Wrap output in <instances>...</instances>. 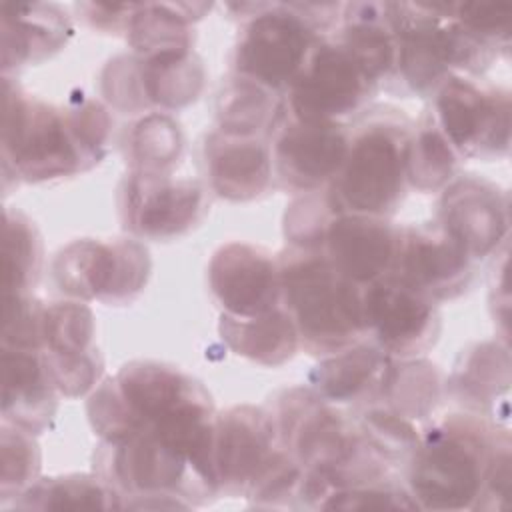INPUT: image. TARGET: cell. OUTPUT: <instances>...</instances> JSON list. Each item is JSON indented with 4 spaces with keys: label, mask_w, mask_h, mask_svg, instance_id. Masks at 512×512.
Instances as JSON below:
<instances>
[{
    "label": "cell",
    "mask_w": 512,
    "mask_h": 512,
    "mask_svg": "<svg viewBox=\"0 0 512 512\" xmlns=\"http://www.w3.org/2000/svg\"><path fill=\"white\" fill-rule=\"evenodd\" d=\"M148 276V254L132 240H78L64 248L54 264L62 292L80 298L118 302L136 294Z\"/></svg>",
    "instance_id": "8"
},
{
    "label": "cell",
    "mask_w": 512,
    "mask_h": 512,
    "mask_svg": "<svg viewBox=\"0 0 512 512\" xmlns=\"http://www.w3.org/2000/svg\"><path fill=\"white\" fill-rule=\"evenodd\" d=\"M44 362L54 388L68 396L84 394L94 386L100 372V364H96V358L90 354V350L76 354L44 352Z\"/></svg>",
    "instance_id": "36"
},
{
    "label": "cell",
    "mask_w": 512,
    "mask_h": 512,
    "mask_svg": "<svg viewBox=\"0 0 512 512\" xmlns=\"http://www.w3.org/2000/svg\"><path fill=\"white\" fill-rule=\"evenodd\" d=\"M498 380L508 382L506 348L498 350L496 344H478L476 350L468 354L464 366L456 370L454 386L464 398L490 402V398L498 394Z\"/></svg>",
    "instance_id": "30"
},
{
    "label": "cell",
    "mask_w": 512,
    "mask_h": 512,
    "mask_svg": "<svg viewBox=\"0 0 512 512\" xmlns=\"http://www.w3.org/2000/svg\"><path fill=\"white\" fill-rule=\"evenodd\" d=\"M450 6H452V18L478 40L490 46L500 40L504 42L508 40L510 16H512V8L508 4L464 2V4H450Z\"/></svg>",
    "instance_id": "35"
},
{
    "label": "cell",
    "mask_w": 512,
    "mask_h": 512,
    "mask_svg": "<svg viewBox=\"0 0 512 512\" xmlns=\"http://www.w3.org/2000/svg\"><path fill=\"white\" fill-rule=\"evenodd\" d=\"M4 168L12 164L14 174L28 182L68 176L82 170L90 160L72 134L66 114L30 98L4 78L2 120Z\"/></svg>",
    "instance_id": "5"
},
{
    "label": "cell",
    "mask_w": 512,
    "mask_h": 512,
    "mask_svg": "<svg viewBox=\"0 0 512 512\" xmlns=\"http://www.w3.org/2000/svg\"><path fill=\"white\" fill-rule=\"evenodd\" d=\"M4 420L28 432L40 430L54 414V384L38 350L2 348Z\"/></svg>",
    "instance_id": "19"
},
{
    "label": "cell",
    "mask_w": 512,
    "mask_h": 512,
    "mask_svg": "<svg viewBox=\"0 0 512 512\" xmlns=\"http://www.w3.org/2000/svg\"><path fill=\"white\" fill-rule=\"evenodd\" d=\"M18 506L50 510H112L124 508L120 494L106 482L86 474H72L34 482Z\"/></svg>",
    "instance_id": "24"
},
{
    "label": "cell",
    "mask_w": 512,
    "mask_h": 512,
    "mask_svg": "<svg viewBox=\"0 0 512 512\" xmlns=\"http://www.w3.org/2000/svg\"><path fill=\"white\" fill-rule=\"evenodd\" d=\"M42 246L34 224L20 212L4 214V294H26L40 272Z\"/></svg>",
    "instance_id": "26"
},
{
    "label": "cell",
    "mask_w": 512,
    "mask_h": 512,
    "mask_svg": "<svg viewBox=\"0 0 512 512\" xmlns=\"http://www.w3.org/2000/svg\"><path fill=\"white\" fill-rule=\"evenodd\" d=\"M320 508L328 510H398V508H418L410 494L380 486V484H358L332 490Z\"/></svg>",
    "instance_id": "34"
},
{
    "label": "cell",
    "mask_w": 512,
    "mask_h": 512,
    "mask_svg": "<svg viewBox=\"0 0 512 512\" xmlns=\"http://www.w3.org/2000/svg\"><path fill=\"white\" fill-rule=\"evenodd\" d=\"M394 276L432 300L460 294L472 278V256L438 224L400 228Z\"/></svg>",
    "instance_id": "13"
},
{
    "label": "cell",
    "mask_w": 512,
    "mask_h": 512,
    "mask_svg": "<svg viewBox=\"0 0 512 512\" xmlns=\"http://www.w3.org/2000/svg\"><path fill=\"white\" fill-rule=\"evenodd\" d=\"M276 424L252 406H234L214 420V470L218 488L250 492L276 460Z\"/></svg>",
    "instance_id": "11"
},
{
    "label": "cell",
    "mask_w": 512,
    "mask_h": 512,
    "mask_svg": "<svg viewBox=\"0 0 512 512\" xmlns=\"http://www.w3.org/2000/svg\"><path fill=\"white\" fill-rule=\"evenodd\" d=\"M410 134L390 122L366 124L348 146L346 160L330 182L334 212L386 216L402 200L408 180Z\"/></svg>",
    "instance_id": "4"
},
{
    "label": "cell",
    "mask_w": 512,
    "mask_h": 512,
    "mask_svg": "<svg viewBox=\"0 0 512 512\" xmlns=\"http://www.w3.org/2000/svg\"><path fill=\"white\" fill-rule=\"evenodd\" d=\"M278 272L282 306L310 352L336 354L366 334L360 286L342 276L322 250L294 246L278 260Z\"/></svg>",
    "instance_id": "1"
},
{
    "label": "cell",
    "mask_w": 512,
    "mask_h": 512,
    "mask_svg": "<svg viewBox=\"0 0 512 512\" xmlns=\"http://www.w3.org/2000/svg\"><path fill=\"white\" fill-rule=\"evenodd\" d=\"M400 228L384 216L336 212L330 216L320 250L348 280L366 286L392 272Z\"/></svg>",
    "instance_id": "14"
},
{
    "label": "cell",
    "mask_w": 512,
    "mask_h": 512,
    "mask_svg": "<svg viewBox=\"0 0 512 512\" xmlns=\"http://www.w3.org/2000/svg\"><path fill=\"white\" fill-rule=\"evenodd\" d=\"M432 118L454 152L480 156L508 150V92L482 90L474 82L450 74L436 88Z\"/></svg>",
    "instance_id": "7"
},
{
    "label": "cell",
    "mask_w": 512,
    "mask_h": 512,
    "mask_svg": "<svg viewBox=\"0 0 512 512\" xmlns=\"http://www.w3.org/2000/svg\"><path fill=\"white\" fill-rule=\"evenodd\" d=\"M2 48L4 68L38 60L62 46L70 32L62 14L50 6H2Z\"/></svg>",
    "instance_id": "22"
},
{
    "label": "cell",
    "mask_w": 512,
    "mask_h": 512,
    "mask_svg": "<svg viewBox=\"0 0 512 512\" xmlns=\"http://www.w3.org/2000/svg\"><path fill=\"white\" fill-rule=\"evenodd\" d=\"M350 138L338 122L294 118L274 140L272 160L284 186L298 192H316L340 172Z\"/></svg>",
    "instance_id": "12"
},
{
    "label": "cell",
    "mask_w": 512,
    "mask_h": 512,
    "mask_svg": "<svg viewBox=\"0 0 512 512\" xmlns=\"http://www.w3.org/2000/svg\"><path fill=\"white\" fill-rule=\"evenodd\" d=\"M40 456L30 432L18 426L2 428V496L20 494L34 484Z\"/></svg>",
    "instance_id": "32"
},
{
    "label": "cell",
    "mask_w": 512,
    "mask_h": 512,
    "mask_svg": "<svg viewBox=\"0 0 512 512\" xmlns=\"http://www.w3.org/2000/svg\"><path fill=\"white\" fill-rule=\"evenodd\" d=\"M370 82L340 44H316L290 86V110L300 120H330L354 112Z\"/></svg>",
    "instance_id": "10"
},
{
    "label": "cell",
    "mask_w": 512,
    "mask_h": 512,
    "mask_svg": "<svg viewBox=\"0 0 512 512\" xmlns=\"http://www.w3.org/2000/svg\"><path fill=\"white\" fill-rule=\"evenodd\" d=\"M314 50V30L294 6H272L256 14L236 44L234 68L266 90L290 88Z\"/></svg>",
    "instance_id": "6"
},
{
    "label": "cell",
    "mask_w": 512,
    "mask_h": 512,
    "mask_svg": "<svg viewBox=\"0 0 512 512\" xmlns=\"http://www.w3.org/2000/svg\"><path fill=\"white\" fill-rule=\"evenodd\" d=\"M366 332L386 356L412 358L426 352L438 336V310L434 300L386 274L362 288Z\"/></svg>",
    "instance_id": "9"
},
{
    "label": "cell",
    "mask_w": 512,
    "mask_h": 512,
    "mask_svg": "<svg viewBox=\"0 0 512 512\" xmlns=\"http://www.w3.org/2000/svg\"><path fill=\"white\" fill-rule=\"evenodd\" d=\"M388 410L412 420L426 416L438 402L440 380L432 364L416 360L394 366L388 362L376 390Z\"/></svg>",
    "instance_id": "25"
},
{
    "label": "cell",
    "mask_w": 512,
    "mask_h": 512,
    "mask_svg": "<svg viewBox=\"0 0 512 512\" xmlns=\"http://www.w3.org/2000/svg\"><path fill=\"white\" fill-rule=\"evenodd\" d=\"M218 118L222 132L258 136L274 120V102L266 88L238 76L220 94Z\"/></svg>",
    "instance_id": "28"
},
{
    "label": "cell",
    "mask_w": 512,
    "mask_h": 512,
    "mask_svg": "<svg viewBox=\"0 0 512 512\" xmlns=\"http://www.w3.org/2000/svg\"><path fill=\"white\" fill-rule=\"evenodd\" d=\"M358 8L362 10L360 14L350 8L354 16H348L340 46L350 54L366 80L374 84L396 66V36L388 12L386 16L376 14L378 4H358Z\"/></svg>",
    "instance_id": "23"
},
{
    "label": "cell",
    "mask_w": 512,
    "mask_h": 512,
    "mask_svg": "<svg viewBox=\"0 0 512 512\" xmlns=\"http://www.w3.org/2000/svg\"><path fill=\"white\" fill-rule=\"evenodd\" d=\"M202 190L190 180L138 172L126 188V226L142 236H172L200 214Z\"/></svg>",
    "instance_id": "17"
},
{
    "label": "cell",
    "mask_w": 512,
    "mask_h": 512,
    "mask_svg": "<svg viewBox=\"0 0 512 512\" xmlns=\"http://www.w3.org/2000/svg\"><path fill=\"white\" fill-rule=\"evenodd\" d=\"M206 164L214 192L228 200L260 196L272 174L270 152L258 136L214 132L206 142Z\"/></svg>",
    "instance_id": "18"
},
{
    "label": "cell",
    "mask_w": 512,
    "mask_h": 512,
    "mask_svg": "<svg viewBox=\"0 0 512 512\" xmlns=\"http://www.w3.org/2000/svg\"><path fill=\"white\" fill-rule=\"evenodd\" d=\"M44 308L26 294H4V332L2 348L38 350L44 348L42 340Z\"/></svg>",
    "instance_id": "33"
},
{
    "label": "cell",
    "mask_w": 512,
    "mask_h": 512,
    "mask_svg": "<svg viewBox=\"0 0 512 512\" xmlns=\"http://www.w3.org/2000/svg\"><path fill=\"white\" fill-rule=\"evenodd\" d=\"M220 336L236 354L266 366L286 362L298 346V330L282 304L250 318L222 314Z\"/></svg>",
    "instance_id": "21"
},
{
    "label": "cell",
    "mask_w": 512,
    "mask_h": 512,
    "mask_svg": "<svg viewBox=\"0 0 512 512\" xmlns=\"http://www.w3.org/2000/svg\"><path fill=\"white\" fill-rule=\"evenodd\" d=\"M390 358L374 344H354L320 362L312 374V390L326 402H354L378 390Z\"/></svg>",
    "instance_id": "20"
},
{
    "label": "cell",
    "mask_w": 512,
    "mask_h": 512,
    "mask_svg": "<svg viewBox=\"0 0 512 512\" xmlns=\"http://www.w3.org/2000/svg\"><path fill=\"white\" fill-rule=\"evenodd\" d=\"M404 80L418 92L438 88L452 68L476 70L492 48L452 18L450 4H386Z\"/></svg>",
    "instance_id": "3"
},
{
    "label": "cell",
    "mask_w": 512,
    "mask_h": 512,
    "mask_svg": "<svg viewBox=\"0 0 512 512\" xmlns=\"http://www.w3.org/2000/svg\"><path fill=\"white\" fill-rule=\"evenodd\" d=\"M94 336L92 314L78 302H54L44 308L42 340L46 352L76 354L88 352Z\"/></svg>",
    "instance_id": "29"
},
{
    "label": "cell",
    "mask_w": 512,
    "mask_h": 512,
    "mask_svg": "<svg viewBox=\"0 0 512 512\" xmlns=\"http://www.w3.org/2000/svg\"><path fill=\"white\" fill-rule=\"evenodd\" d=\"M182 148L178 126L166 116H150L136 126L132 136V152L138 172L158 174L170 166Z\"/></svg>",
    "instance_id": "31"
},
{
    "label": "cell",
    "mask_w": 512,
    "mask_h": 512,
    "mask_svg": "<svg viewBox=\"0 0 512 512\" xmlns=\"http://www.w3.org/2000/svg\"><path fill=\"white\" fill-rule=\"evenodd\" d=\"M500 440L484 420L452 414L420 436L408 468L418 508H476Z\"/></svg>",
    "instance_id": "2"
},
{
    "label": "cell",
    "mask_w": 512,
    "mask_h": 512,
    "mask_svg": "<svg viewBox=\"0 0 512 512\" xmlns=\"http://www.w3.org/2000/svg\"><path fill=\"white\" fill-rule=\"evenodd\" d=\"M454 168L456 152L434 124V118H426L410 138L408 180L418 190H436L452 178Z\"/></svg>",
    "instance_id": "27"
},
{
    "label": "cell",
    "mask_w": 512,
    "mask_h": 512,
    "mask_svg": "<svg viewBox=\"0 0 512 512\" xmlns=\"http://www.w3.org/2000/svg\"><path fill=\"white\" fill-rule=\"evenodd\" d=\"M208 280L228 316H258L282 302L278 262L250 244L230 242L218 248L208 266Z\"/></svg>",
    "instance_id": "15"
},
{
    "label": "cell",
    "mask_w": 512,
    "mask_h": 512,
    "mask_svg": "<svg viewBox=\"0 0 512 512\" xmlns=\"http://www.w3.org/2000/svg\"><path fill=\"white\" fill-rule=\"evenodd\" d=\"M476 258L490 254L508 232V200L498 186L466 176L454 180L440 198L438 222Z\"/></svg>",
    "instance_id": "16"
}]
</instances>
